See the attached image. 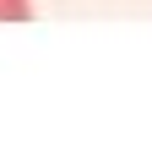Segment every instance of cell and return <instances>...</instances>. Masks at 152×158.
<instances>
[{
  "label": "cell",
  "mask_w": 152,
  "mask_h": 158,
  "mask_svg": "<svg viewBox=\"0 0 152 158\" xmlns=\"http://www.w3.org/2000/svg\"><path fill=\"white\" fill-rule=\"evenodd\" d=\"M33 0H0V22H22Z\"/></svg>",
  "instance_id": "cell-1"
}]
</instances>
